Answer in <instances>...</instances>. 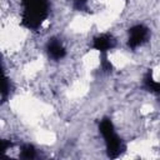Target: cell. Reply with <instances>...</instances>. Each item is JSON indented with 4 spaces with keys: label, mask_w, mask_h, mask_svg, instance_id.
<instances>
[{
    "label": "cell",
    "mask_w": 160,
    "mask_h": 160,
    "mask_svg": "<svg viewBox=\"0 0 160 160\" xmlns=\"http://www.w3.org/2000/svg\"><path fill=\"white\" fill-rule=\"evenodd\" d=\"M22 24L28 29H38L48 16V0H22Z\"/></svg>",
    "instance_id": "obj_1"
},
{
    "label": "cell",
    "mask_w": 160,
    "mask_h": 160,
    "mask_svg": "<svg viewBox=\"0 0 160 160\" xmlns=\"http://www.w3.org/2000/svg\"><path fill=\"white\" fill-rule=\"evenodd\" d=\"M100 132L105 140V145H106V150L110 158H118L121 151L125 149L121 139L118 136V134L114 130V125L111 122L110 119H102L100 121L99 125Z\"/></svg>",
    "instance_id": "obj_2"
},
{
    "label": "cell",
    "mask_w": 160,
    "mask_h": 160,
    "mask_svg": "<svg viewBox=\"0 0 160 160\" xmlns=\"http://www.w3.org/2000/svg\"><path fill=\"white\" fill-rule=\"evenodd\" d=\"M148 36V29L142 25H136V26H132L129 31V46L135 49L138 48L139 45H141L145 39Z\"/></svg>",
    "instance_id": "obj_3"
},
{
    "label": "cell",
    "mask_w": 160,
    "mask_h": 160,
    "mask_svg": "<svg viewBox=\"0 0 160 160\" xmlns=\"http://www.w3.org/2000/svg\"><path fill=\"white\" fill-rule=\"evenodd\" d=\"M92 46L95 50L100 51V52H106L108 50L112 49L115 46V40L112 39V36L108 35V34H102L100 36H96L94 39V42H92Z\"/></svg>",
    "instance_id": "obj_4"
},
{
    "label": "cell",
    "mask_w": 160,
    "mask_h": 160,
    "mask_svg": "<svg viewBox=\"0 0 160 160\" xmlns=\"http://www.w3.org/2000/svg\"><path fill=\"white\" fill-rule=\"evenodd\" d=\"M46 49H48L49 56L51 59H54V60H60V59H62L66 55V50H65L64 45L58 39H51L48 42Z\"/></svg>",
    "instance_id": "obj_5"
},
{
    "label": "cell",
    "mask_w": 160,
    "mask_h": 160,
    "mask_svg": "<svg viewBox=\"0 0 160 160\" xmlns=\"http://www.w3.org/2000/svg\"><path fill=\"white\" fill-rule=\"evenodd\" d=\"M9 92H10V81H9L8 76L5 75L1 61H0V95L6 98L9 95Z\"/></svg>",
    "instance_id": "obj_6"
},
{
    "label": "cell",
    "mask_w": 160,
    "mask_h": 160,
    "mask_svg": "<svg viewBox=\"0 0 160 160\" xmlns=\"http://www.w3.org/2000/svg\"><path fill=\"white\" fill-rule=\"evenodd\" d=\"M20 156L24 158V159H32L35 156V149L32 145H24L21 148V152H20Z\"/></svg>",
    "instance_id": "obj_7"
},
{
    "label": "cell",
    "mask_w": 160,
    "mask_h": 160,
    "mask_svg": "<svg viewBox=\"0 0 160 160\" xmlns=\"http://www.w3.org/2000/svg\"><path fill=\"white\" fill-rule=\"evenodd\" d=\"M145 85H146V88H148L150 91H152V92H159V82L155 81L154 79H151L150 75H148V76L145 78Z\"/></svg>",
    "instance_id": "obj_8"
},
{
    "label": "cell",
    "mask_w": 160,
    "mask_h": 160,
    "mask_svg": "<svg viewBox=\"0 0 160 160\" xmlns=\"http://www.w3.org/2000/svg\"><path fill=\"white\" fill-rule=\"evenodd\" d=\"M101 68H102V70H105V71L111 70V64H110V61H108L106 55H102V58H101Z\"/></svg>",
    "instance_id": "obj_9"
},
{
    "label": "cell",
    "mask_w": 160,
    "mask_h": 160,
    "mask_svg": "<svg viewBox=\"0 0 160 160\" xmlns=\"http://www.w3.org/2000/svg\"><path fill=\"white\" fill-rule=\"evenodd\" d=\"M9 146H10L9 141L0 139V156H2V155L5 154V151L8 150V148H9Z\"/></svg>",
    "instance_id": "obj_10"
},
{
    "label": "cell",
    "mask_w": 160,
    "mask_h": 160,
    "mask_svg": "<svg viewBox=\"0 0 160 160\" xmlns=\"http://www.w3.org/2000/svg\"><path fill=\"white\" fill-rule=\"evenodd\" d=\"M76 1H78V2H85L86 0H76Z\"/></svg>",
    "instance_id": "obj_11"
}]
</instances>
